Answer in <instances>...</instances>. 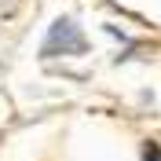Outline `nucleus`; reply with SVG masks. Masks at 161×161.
I'll list each match as a JSON object with an SVG mask.
<instances>
[{
	"label": "nucleus",
	"mask_w": 161,
	"mask_h": 161,
	"mask_svg": "<svg viewBox=\"0 0 161 161\" xmlns=\"http://www.w3.org/2000/svg\"><path fill=\"white\" fill-rule=\"evenodd\" d=\"M40 51H44V59H51V55H80V51H88V40H84V33L77 30L73 19H55Z\"/></svg>",
	"instance_id": "nucleus-1"
},
{
	"label": "nucleus",
	"mask_w": 161,
	"mask_h": 161,
	"mask_svg": "<svg viewBox=\"0 0 161 161\" xmlns=\"http://www.w3.org/2000/svg\"><path fill=\"white\" fill-rule=\"evenodd\" d=\"M143 161H161V147L158 143H143Z\"/></svg>",
	"instance_id": "nucleus-2"
}]
</instances>
